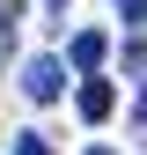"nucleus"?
Segmentation results:
<instances>
[{
    "label": "nucleus",
    "instance_id": "f257e3e1",
    "mask_svg": "<svg viewBox=\"0 0 147 155\" xmlns=\"http://www.w3.org/2000/svg\"><path fill=\"white\" fill-rule=\"evenodd\" d=\"M59 89H66V67L59 59H30L22 67V96L30 104H59Z\"/></svg>",
    "mask_w": 147,
    "mask_h": 155
},
{
    "label": "nucleus",
    "instance_id": "f03ea898",
    "mask_svg": "<svg viewBox=\"0 0 147 155\" xmlns=\"http://www.w3.org/2000/svg\"><path fill=\"white\" fill-rule=\"evenodd\" d=\"M74 104H81V118H88V126H103V118H110V104H118V89H110L103 74H88V81H81V96H74Z\"/></svg>",
    "mask_w": 147,
    "mask_h": 155
},
{
    "label": "nucleus",
    "instance_id": "7ed1b4c3",
    "mask_svg": "<svg viewBox=\"0 0 147 155\" xmlns=\"http://www.w3.org/2000/svg\"><path fill=\"white\" fill-rule=\"evenodd\" d=\"M103 52H110V37H103V30H81V37L66 45V59L81 67V74H96V67H103Z\"/></svg>",
    "mask_w": 147,
    "mask_h": 155
},
{
    "label": "nucleus",
    "instance_id": "20e7f679",
    "mask_svg": "<svg viewBox=\"0 0 147 155\" xmlns=\"http://www.w3.org/2000/svg\"><path fill=\"white\" fill-rule=\"evenodd\" d=\"M118 15H125V30H140L147 22V0H118Z\"/></svg>",
    "mask_w": 147,
    "mask_h": 155
},
{
    "label": "nucleus",
    "instance_id": "39448f33",
    "mask_svg": "<svg viewBox=\"0 0 147 155\" xmlns=\"http://www.w3.org/2000/svg\"><path fill=\"white\" fill-rule=\"evenodd\" d=\"M15 155H52V148H44V133H15Z\"/></svg>",
    "mask_w": 147,
    "mask_h": 155
},
{
    "label": "nucleus",
    "instance_id": "423d86ee",
    "mask_svg": "<svg viewBox=\"0 0 147 155\" xmlns=\"http://www.w3.org/2000/svg\"><path fill=\"white\" fill-rule=\"evenodd\" d=\"M133 126H140V133H147V89H140V104H133Z\"/></svg>",
    "mask_w": 147,
    "mask_h": 155
},
{
    "label": "nucleus",
    "instance_id": "0eeeda50",
    "mask_svg": "<svg viewBox=\"0 0 147 155\" xmlns=\"http://www.w3.org/2000/svg\"><path fill=\"white\" fill-rule=\"evenodd\" d=\"M88 155H118V148H88Z\"/></svg>",
    "mask_w": 147,
    "mask_h": 155
},
{
    "label": "nucleus",
    "instance_id": "6e6552de",
    "mask_svg": "<svg viewBox=\"0 0 147 155\" xmlns=\"http://www.w3.org/2000/svg\"><path fill=\"white\" fill-rule=\"evenodd\" d=\"M52 8H66V0H52Z\"/></svg>",
    "mask_w": 147,
    "mask_h": 155
}]
</instances>
